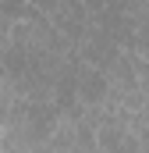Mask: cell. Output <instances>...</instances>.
<instances>
[{"label": "cell", "mask_w": 149, "mask_h": 153, "mask_svg": "<svg viewBox=\"0 0 149 153\" xmlns=\"http://www.w3.org/2000/svg\"><path fill=\"white\" fill-rule=\"evenodd\" d=\"M107 71H100V68H92V64H74V96H78V103L82 107H100L103 103V96H107Z\"/></svg>", "instance_id": "1"}, {"label": "cell", "mask_w": 149, "mask_h": 153, "mask_svg": "<svg viewBox=\"0 0 149 153\" xmlns=\"http://www.w3.org/2000/svg\"><path fill=\"white\" fill-rule=\"evenodd\" d=\"M139 153H149V128L139 135Z\"/></svg>", "instance_id": "4"}, {"label": "cell", "mask_w": 149, "mask_h": 153, "mask_svg": "<svg viewBox=\"0 0 149 153\" xmlns=\"http://www.w3.org/2000/svg\"><path fill=\"white\" fill-rule=\"evenodd\" d=\"M7 43H11V22H7V18L0 14V50H4Z\"/></svg>", "instance_id": "3"}, {"label": "cell", "mask_w": 149, "mask_h": 153, "mask_svg": "<svg viewBox=\"0 0 149 153\" xmlns=\"http://www.w3.org/2000/svg\"><path fill=\"white\" fill-rule=\"evenodd\" d=\"M29 4H32V7H36L39 14H46V18H50V14H53V11H57V7H60V0H29Z\"/></svg>", "instance_id": "2"}, {"label": "cell", "mask_w": 149, "mask_h": 153, "mask_svg": "<svg viewBox=\"0 0 149 153\" xmlns=\"http://www.w3.org/2000/svg\"><path fill=\"white\" fill-rule=\"evenodd\" d=\"M0 132H4V128H0Z\"/></svg>", "instance_id": "5"}]
</instances>
